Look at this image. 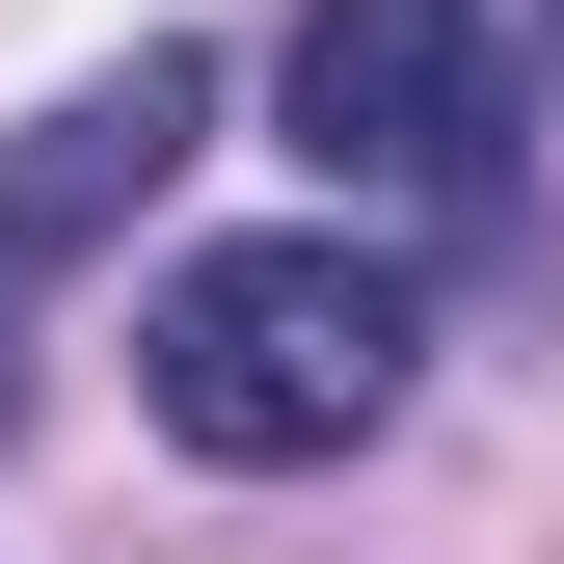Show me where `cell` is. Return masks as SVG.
<instances>
[{"label": "cell", "mask_w": 564, "mask_h": 564, "mask_svg": "<svg viewBox=\"0 0 564 564\" xmlns=\"http://www.w3.org/2000/svg\"><path fill=\"white\" fill-rule=\"evenodd\" d=\"M403 377H431V296H403V242H349V216L188 242L162 296H134V403H162L216 484H323V457H377Z\"/></svg>", "instance_id": "6da1fadb"}, {"label": "cell", "mask_w": 564, "mask_h": 564, "mask_svg": "<svg viewBox=\"0 0 564 564\" xmlns=\"http://www.w3.org/2000/svg\"><path fill=\"white\" fill-rule=\"evenodd\" d=\"M269 108H296L323 216L349 188H377V216H484V188H511V28H484V0H296Z\"/></svg>", "instance_id": "7a4b0ae2"}, {"label": "cell", "mask_w": 564, "mask_h": 564, "mask_svg": "<svg viewBox=\"0 0 564 564\" xmlns=\"http://www.w3.org/2000/svg\"><path fill=\"white\" fill-rule=\"evenodd\" d=\"M216 134V54H108V82H54L28 134H0V403H28V296L82 242H134L162 216V162Z\"/></svg>", "instance_id": "3957f363"}, {"label": "cell", "mask_w": 564, "mask_h": 564, "mask_svg": "<svg viewBox=\"0 0 564 564\" xmlns=\"http://www.w3.org/2000/svg\"><path fill=\"white\" fill-rule=\"evenodd\" d=\"M538 54H564V0H538Z\"/></svg>", "instance_id": "277c9868"}]
</instances>
